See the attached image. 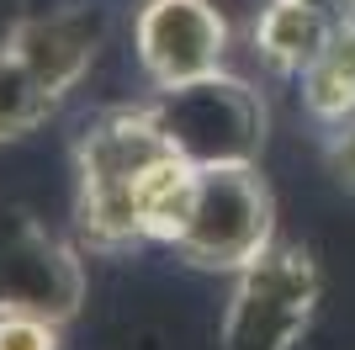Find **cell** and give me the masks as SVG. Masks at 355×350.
I'll list each match as a JSON object with an SVG mask.
<instances>
[{"label": "cell", "mask_w": 355, "mask_h": 350, "mask_svg": "<svg viewBox=\"0 0 355 350\" xmlns=\"http://www.w3.org/2000/svg\"><path fill=\"white\" fill-rule=\"evenodd\" d=\"M53 106H59V96H53L11 48H0V144L32 133L37 122H48Z\"/></svg>", "instance_id": "cell-10"}, {"label": "cell", "mask_w": 355, "mask_h": 350, "mask_svg": "<svg viewBox=\"0 0 355 350\" xmlns=\"http://www.w3.org/2000/svg\"><path fill=\"white\" fill-rule=\"evenodd\" d=\"M80 297H85V271L74 249L59 244L27 207H6L0 212V308L64 324L80 313Z\"/></svg>", "instance_id": "cell-5"}, {"label": "cell", "mask_w": 355, "mask_h": 350, "mask_svg": "<svg viewBox=\"0 0 355 350\" xmlns=\"http://www.w3.org/2000/svg\"><path fill=\"white\" fill-rule=\"evenodd\" d=\"M302 6H313V11L334 16V22H345V16H355V0H302Z\"/></svg>", "instance_id": "cell-13"}, {"label": "cell", "mask_w": 355, "mask_h": 350, "mask_svg": "<svg viewBox=\"0 0 355 350\" xmlns=\"http://www.w3.org/2000/svg\"><path fill=\"white\" fill-rule=\"evenodd\" d=\"M329 170L340 175V186L355 191V117L334 122V138H329Z\"/></svg>", "instance_id": "cell-12"}, {"label": "cell", "mask_w": 355, "mask_h": 350, "mask_svg": "<svg viewBox=\"0 0 355 350\" xmlns=\"http://www.w3.org/2000/svg\"><path fill=\"white\" fill-rule=\"evenodd\" d=\"M159 133L186 165H254L266 144V106L234 74H202L186 85H164L148 101Z\"/></svg>", "instance_id": "cell-2"}, {"label": "cell", "mask_w": 355, "mask_h": 350, "mask_svg": "<svg viewBox=\"0 0 355 350\" xmlns=\"http://www.w3.org/2000/svg\"><path fill=\"white\" fill-rule=\"evenodd\" d=\"M138 64L154 85H186L202 74H218L228 48V22L207 0H144L133 22Z\"/></svg>", "instance_id": "cell-6"}, {"label": "cell", "mask_w": 355, "mask_h": 350, "mask_svg": "<svg viewBox=\"0 0 355 350\" xmlns=\"http://www.w3.org/2000/svg\"><path fill=\"white\" fill-rule=\"evenodd\" d=\"M329 32H334V16L313 11L302 0H270L266 16L254 22V48L282 74H302L313 58L324 53Z\"/></svg>", "instance_id": "cell-8"}, {"label": "cell", "mask_w": 355, "mask_h": 350, "mask_svg": "<svg viewBox=\"0 0 355 350\" xmlns=\"http://www.w3.org/2000/svg\"><path fill=\"white\" fill-rule=\"evenodd\" d=\"M302 101L318 122H345L355 117V16L334 22L324 53L302 69Z\"/></svg>", "instance_id": "cell-9"}, {"label": "cell", "mask_w": 355, "mask_h": 350, "mask_svg": "<svg viewBox=\"0 0 355 350\" xmlns=\"http://www.w3.org/2000/svg\"><path fill=\"white\" fill-rule=\"evenodd\" d=\"M80 233L96 249H122L138 239L175 244L196 197V165H186L159 133L148 106H112L90 117L80 144Z\"/></svg>", "instance_id": "cell-1"}, {"label": "cell", "mask_w": 355, "mask_h": 350, "mask_svg": "<svg viewBox=\"0 0 355 350\" xmlns=\"http://www.w3.org/2000/svg\"><path fill=\"white\" fill-rule=\"evenodd\" d=\"M0 350H59V324L0 308Z\"/></svg>", "instance_id": "cell-11"}, {"label": "cell", "mask_w": 355, "mask_h": 350, "mask_svg": "<svg viewBox=\"0 0 355 350\" xmlns=\"http://www.w3.org/2000/svg\"><path fill=\"white\" fill-rule=\"evenodd\" d=\"M270 223H276L270 186L254 165H202L191 218L175 249L202 271H244L270 244Z\"/></svg>", "instance_id": "cell-4"}, {"label": "cell", "mask_w": 355, "mask_h": 350, "mask_svg": "<svg viewBox=\"0 0 355 350\" xmlns=\"http://www.w3.org/2000/svg\"><path fill=\"white\" fill-rule=\"evenodd\" d=\"M318 265L302 244L270 239L234 281L223 313V350H292L318 313Z\"/></svg>", "instance_id": "cell-3"}, {"label": "cell", "mask_w": 355, "mask_h": 350, "mask_svg": "<svg viewBox=\"0 0 355 350\" xmlns=\"http://www.w3.org/2000/svg\"><path fill=\"white\" fill-rule=\"evenodd\" d=\"M101 38H106V16L101 11H90V6H59V11L16 22L11 38H6V48H11L53 96H64V90H74L85 80V69L96 64Z\"/></svg>", "instance_id": "cell-7"}]
</instances>
